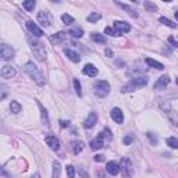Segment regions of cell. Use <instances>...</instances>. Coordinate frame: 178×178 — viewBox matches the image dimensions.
<instances>
[{"label": "cell", "instance_id": "obj_6", "mask_svg": "<svg viewBox=\"0 0 178 178\" xmlns=\"http://www.w3.org/2000/svg\"><path fill=\"white\" fill-rule=\"evenodd\" d=\"M38 22H40V25L44 26V28L52 25V16H50L49 11H46V10L39 11V14H38Z\"/></svg>", "mask_w": 178, "mask_h": 178}, {"label": "cell", "instance_id": "obj_33", "mask_svg": "<svg viewBox=\"0 0 178 178\" xmlns=\"http://www.w3.org/2000/svg\"><path fill=\"white\" fill-rule=\"evenodd\" d=\"M143 6H145V8H146L148 11H157V6L153 4V3H150V2H145Z\"/></svg>", "mask_w": 178, "mask_h": 178}, {"label": "cell", "instance_id": "obj_3", "mask_svg": "<svg viewBox=\"0 0 178 178\" xmlns=\"http://www.w3.org/2000/svg\"><path fill=\"white\" fill-rule=\"evenodd\" d=\"M29 46H31V50L34 52L35 57L38 60L43 61L46 59V49H44V44L39 40H29Z\"/></svg>", "mask_w": 178, "mask_h": 178}, {"label": "cell", "instance_id": "obj_2", "mask_svg": "<svg viewBox=\"0 0 178 178\" xmlns=\"http://www.w3.org/2000/svg\"><path fill=\"white\" fill-rule=\"evenodd\" d=\"M148 82H149V78H148L146 75L134 77V78L131 79V82L121 89V92H131V91H135L136 88H143V87H146L148 85Z\"/></svg>", "mask_w": 178, "mask_h": 178}, {"label": "cell", "instance_id": "obj_1", "mask_svg": "<svg viewBox=\"0 0 178 178\" xmlns=\"http://www.w3.org/2000/svg\"><path fill=\"white\" fill-rule=\"evenodd\" d=\"M24 70H25V73L28 74L29 77H31L32 79H34L35 82H36L39 87H43L44 85V78H43V74L39 71V68L35 66L32 61H29V63L25 64V67H24Z\"/></svg>", "mask_w": 178, "mask_h": 178}, {"label": "cell", "instance_id": "obj_20", "mask_svg": "<svg viewBox=\"0 0 178 178\" xmlns=\"http://www.w3.org/2000/svg\"><path fill=\"white\" fill-rule=\"evenodd\" d=\"M50 40H52L54 44H59V43H63L64 40H66V34L64 32H59V34L53 35V36H50Z\"/></svg>", "mask_w": 178, "mask_h": 178}, {"label": "cell", "instance_id": "obj_5", "mask_svg": "<svg viewBox=\"0 0 178 178\" xmlns=\"http://www.w3.org/2000/svg\"><path fill=\"white\" fill-rule=\"evenodd\" d=\"M14 54H16V52H14V49L11 46H8V44H0V59L2 60H11V59L14 57Z\"/></svg>", "mask_w": 178, "mask_h": 178}, {"label": "cell", "instance_id": "obj_42", "mask_svg": "<svg viewBox=\"0 0 178 178\" xmlns=\"http://www.w3.org/2000/svg\"><path fill=\"white\" fill-rule=\"evenodd\" d=\"M60 125H61V127H68V125H70V121H64V120H61V121H60Z\"/></svg>", "mask_w": 178, "mask_h": 178}, {"label": "cell", "instance_id": "obj_19", "mask_svg": "<svg viewBox=\"0 0 178 178\" xmlns=\"http://www.w3.org/2000/svg\"><path fill=\"white\" fill-rule=\"evenodd\" d=\"M64 53H66V56L68 59H70L71 61H74V63H78L79 60H81V57H79V54L77 52H74V50H70V49H66L64 50Z\"/></svg>", "mask_w": 178, "mask_h": 178}, {"label": "cell", "instance_id": "obj_31", "mask_svg": "<svg viewBox=\"0 0 178 178\" xmlns=\"http://www.w3.org/2000/svg\"><path fill=\"white\" fill-rule=\"evenodd\" d=\"M59 176H60V163L54 162L53 163V177L57 178Z\"/></svg>", "mask_w": 178, "mask_h": 178}, {"label": "cell", "instance_id": "obj_30", "mask_svg": "<svg viewBox=\"0 0 178 178\" xmlns=\"http://www.w3.org/2000/svg\"><path fill=\"white\" fill-rule=\"evenodd\" d=\"M118 4H120L121 7L124 8V10H127V13H128L131 17H138V13H136V11L134 10V8L129 7V6H127V4H121V3H118Z\"/></svg>", "mask_w": 178, "mask_h": 178}, {"label": "cell", "instance_id": "obj_36", "mask_svg": "<svg viewBox=\"0 0 178 178\" xmlns=\"http://www.w3.org/2000/svg\"><path fill=\"white\" fill-rule=\"evenodd\" d=\"M67 176L70 178H73L74 176H75V168H74V166H67Z\"/></svg>", "mask_w": 178, "mask_h": 178}, {"label": "cell", "instance_id": "obj_38", "mask_svg": "<svg viewBox=\"0 0 178 178\" xmlns=\"http://www.w3.org/2000/svg\"><path fill=\"white\" fill-rule=\"evenodd\" d=\"M132 139H134V136L132 135H127L125 138L123 139V142H124V145H129L132 142Z\"/></svg>", "mask_w": 178, "mask_h": 178}, {"label": "cell", "instance_id": "obj_35", "mask_svg": "<svg viewBox=\"0 0 178 178\" xmlns=\"http://www.w3.org/2000/svg\"><path fill=\"white\" fill-rule=\"evenodd\" d=\"M105 34H107V35H110V36H120L121 34H118L115 29H111L110 26H107V28L105 29Z\"/></svg>", "mask_w": 178, "mask_h": 178}, {"label": "cell", "instance_id": "obj_21", "mask_svg": "<svg viewBox=\"0 0 178 178\" xmlns=\"http://www.w3.org/2000/svg\"><path fill=\"white\" fill-rule=\"evenodd\" d=\"M145 61H146V64H148V66H150V67L156 68V70H164V66H163L162 63H159V61L153 60V59H150V57L145 59Z\"/></svg>", "mask_w": 178, "mask_h": 178}, {"label": "cell", "instance_id": "obj_16", "mask_svg": "<svg viewBox=\"0 0 178 178\" xmlns=\"http://www.w3.org/2000/svg\"><path fill=\"white\" fill-rule=\"evenodd\" d=\"M170 84V77L168 75H162L159 78V81L155 84V89H162V88H167V85Z\"/></svg>", "mask_w": 178, "mask_h": 178}, {"label": "cell", "instance_id": "obj_8", "mask_svg": "<svg viewBox=\"0 0 178 178\" xmlns=\"http://www.w3.org/2000/svg\"><path fill=\"white\" fill-rule=\"evenodd\" d=\"M103 138H105V135L99 132V135H97L95 139H92L91 143H89L91 149H92V150H99V149H102V148H103Z\"/></svg>", "mask_w": 178, "mask_h": 178}, {"label": "cell", "instance_id": "obj_26", "mask_svg": "<svg viewBox=\"0 0 178 178\" xmlns=\"http://www.w3.org/2000/svg\"><path fill=\"white\" fill-rule=\"evenodd\" d=\"M8 95V87L6 84H0V100H3Z\"/></svg>", "mask_w": 178, "mask_h": 178}, {"label": "cell", "instance_id": "obj_13", "mask_svg": "<svg viewBox=\"0 0 178 178\" xmlns=\"http://www.w3.org/2000/svg\"><path fill=\"white\" fill-rule=\"evenodd\" d=\"M110 114H111V118L114 120V123L123 124V121H124V114H123V111H121L118 107H114V109H113Z\"/></svg>", "mask_w": 178, "mask_h": 178}, {"label": "cell", "instance_id": "obj_4", "mask_svg": "<svg viewBox=\"0 0 178 178\" xmlns=\"http://www.w3.org/2000/svg\"><path fill=\"white\" fill-rule=\"evenodd\" d=\"M95 95H96L97 97H106L109 95V92H110V84H109L107 81H97L96 84H95Z\"/></svg>", "mask_w": 178, "mask_h": 178}, {"label": "cell", "instance_id": "obj_14", "mask_svg": "<svg viewBox=\"0 0 178 178\" xmlns=\"http://www.w3.org/2000/svg\"><path fill=\"white\" fill-rule=\"evenodd\" d=\"M106 171H107L110 176H117V174L120 173V166L115 162H109L107 164H106Z\"/></svg>", "mask_w": 178, "mask_h": 178}, {"label": "cell", "instance_id": "obj_23", "mask_svg": "<svg viewBox=\"0 0 178 178\" xmlns=\"http://www.w3.org/2000/svg\"><path fill=\"white\" fill-rule=\"evenodd\" d=\"M68 34H70L71 36H74V38H82L84 36V31H82L81 28H71L70 31H68Z\"/></svg>", "mask_w": 178, "mask_h": 178}, {"label": "cell", "instance_id": "obj_11", "mask_svg": "<svg viewBox=\"0 0 178 178\" xmlns=\"http://www.w3.org/2000/svg\"><path fill=\"white\" fill-rule=\"evenodd\" d=\"M44 141H46V143L49 145V148L52 150H59V149H60V141H59L56 136L49 135V136H46V138H44Z\"/></svg>", "mask_w": 178, "mask_h": 178}, {"label": "cell", "instance_id": "obj_27", "mask_svg": "<svg viewBox=\"0 0 178 178\" xmlns=\"http://www.w3.org/2000/svg\"><path fill=\"white\" fill-rule=\"evenodd\" d=\"M10 110L13 111L14 114H17V113L21 111V105H20L18 102H16V100H14V102L10 103Z\"/></svg>", "mask_w": 178, "mask_h": 178}, {"label": "cell", "instance_id": "obj_10", "mask_svg": "<svg viewBox=\"0 0 178 178\" xmlns=\"http://www.w3.org/2000/svg\"><path fill=\"white\" fill-rule=\"evenodd\" d=\"M114 29L118 34H127V32L131 31V26H129V24L124 21H114Z\"/></svg>", "mask_w": 178, "mask_h": 178}, {"label": "cell", "instance_id": "obj_46", "mask_svg": "<svg viewBox=\"0 0 178 178\" xmlns=\"http://www.w3.org/2000/svg\"><path fill=\"white\" fill-rule=\"evenodd\" d=\"M163 2H173V0H163Z\"/></svg>", "mask_w": 178, "mask_h": 178}, {"label": "cell", "instance_id": "obj_12", "mask_svg": "<svg viewBox=\"0 0 178 178\" xmlns=\"http://www.w3.org/2000/svg\"><path fill=\"white\" fill-rule=\"evenodd\" d=\"M16 74H17L16 68L11 67V66H4L2 68V77L3 78L10 79V78H13V77H16Z\"/></svg>", "mask_w": 178, "mask_h": 178}, {"label": "cell", "instance_id": "obj_40", "mask_svg": "<svg viewBox=\"0 0 178 178\" xmlns=\"http://www.w3.org/2000/svg\"><path fill=\"white\" fill-rule=\"evenodd\" d=\"M168 42H170L171 44H173V46H176V47L178 46V43H177V40H176V39H174V38H173V36H170V38H168Z\"/></svg>", "mask_w": 178, "mask_h": 178}, {"label": "cell", "instance_id": "obj_44", "mask_svg": "<svg viewBox=\"0 0 178 178\" xmlns=\"http://www.w3.org/2000/svg\"><path fill=\"white\" fill-rule=\"evenodd\" d=\"M106 56H107V57H111V56H113V50L106 49Z\"/></svg>", "mask_w": 178, "mask_h": 178}, {"label": "cell", "instance_id": "obj_22", "mask_svg": "<svg viewBox=\"0 0 178 178\" xmlns=\"http://www.w3.org/2000/svg\"><path fill=\"white\" fill-rule=\"evenodd\" d=\"M35 4H36V2H35V0H24V3H22L24 8H25L26 11H34Z\"/></svg>", "mask_w": 178, "mask_h": 178}, {"label": "cell", "instance_id": "obj_18", "mask_svg": "<svg viewBox=\"0 0 178 178\" xmlns=\"http://www.w3.org/2000/svg\"><path fill=\"white\" fill-rule=\"evenodd\" d=\"M82 149H84V142H82V141H74V142H71V150H73L74 155H78V153H81Z\"/></svg>", "mask_w": 178, "mask_h": 178}, {"label": "cell", "instance_id": "obj_7", "mask_svg": "<svg viewBox=\"0 0 178 178\" xmlns=\"http://www.w3.org/2000/svg\"><path fill=\"white\" fill-rule=\"evenodd\" d=\"M120 170L123 171V176H125V177L132 176V163H131V160L127 159V157L121 159V163H120Z\"/></svg>", "mask_w": 178, "mask_h": 178}, {"label": "cell", "instance_id": "obj_45", "mask_svg": "<svg viewBox=\"0 0 178 178\" xmlns=\"http://www.w3.org/2000/svg\"><path fill=\"white\" fill-rule=\"evenodd\" d=\"M131 2H134V3H138V0H131Z\"/></svg>", "mask_w": 178, "mask_h": 178}, {"label": "cell", "instance_id": "obj_43", "mask_svg": "<svg viewBox=\"0 0 178 178\" xmlns=\"http://www.w3.org/2000/svg\"><path fill=\"white\" fill-rule=\"evenodd\" d=\"M148 136H149V138L152 139V142H153V143H156V142H157V138H155V136L152 135V132H149V134H148Z\"/></svg>", "mask_w": 178, "mask_h": 178}, {"label": "cell", "instance_id": "obj_39", "mask_svg": "<svg viewBox=\"0 0 178 178\" xmlns=\"http://www.w3.org/2000/svg\"><path fill=\"white\" fill-rule=\"evenodd\" d=\"M95 162H105V156L96 155V156H95Z\"/></svg>", "mask_w": 178, "mask_h": 178}, {"label": "cell", "instance_id": "obj_25", "mask_svg": "<svg viewBox=\"0 0 178 178\" xmlns=\"http://www.w3.org/2000/svg\"><path fill=\"white\" fill-rule=\"evenodd\" d=\"M92 39H93L95 42H97V43H106L107 42L106 36H103V35H100V34H92Z\"/></svg>", "mask_w": 178, "mask_h": 178}, {"label": "cell", "instance_id": "obj_37", "mask_svg": "<svg viewBox=\"0 0 178 178\" xmlns=\"http://www.w3.org/2000/svg\"><path fill=\"white\" fill-rule=\"evenodd\" d=\"M39 107H40V111H42V118H43V121H44V123H46V124H49V120H47L46 110H44V109H43V106L40 105V103H39Z\"/></svg>", "mask_w": 178, "mask_h": 178}, {"label": "cell", "instance_id": "obj_28", "mask_svg": "<svg viewBox=\"0 0 178 178\" xmlns=\"http://www.w3.org/2000/svg\"><path fill=\"white\" fill-rule=\"evenodd\" d=\"M162 24H164V25H167V26H170V28H177V24L176 22H173L171 20H168V18H166V17H160V20H159Z\"/></svg>", "mask_w": 178, "mask_h": 178}, {"label": "cell", "instance_id": "obj_34", "mask_svg": "<svg viewBox=\"0 0 178 178\" xmlns=\"http://www.w3.org/2000/svg\"><path fill=\"white\" fill-rule=\"evenodd\" d=\"M74 88H75V92L78 96H82V91H81V82L78 79H74Z\"/></svg>", "mask_w": 178, "mask_h": 178}, {"label": "cell", "instance_id": "obj_9", "mask_svg": "<svg viewBox=\"0 0 178 178\" xmlns=\"http://www.w3.org/2000/svg\"><path fill=\"white\" fill-rule=\"evenodd\" d=\"M26 28H28L29 32H31L34 36H36V38H40L43 35V31L34 21H26Z\"/></svg>", "mask_w": 178, "mask_h": 178}, {"label": "cell", "instance_id": "obj_47", "mask_svg": "<svg viewBox=\"0 0 178 178\" xmlns=\"http://www.w3.org/2000/svg\"><path fill=\"white\" fill-rule=\"evenodd\" d=\"M52 2H60V0H52Z\"/></svg>", "mask_w": 178, "mask_h": 178}, {"label": "cell", "instance_id": "obj_32", "mask_svg": "<svg viewBox=\"0 0 178 178\" xmlns=\"http://www.w3.org/2000/svg\"><path fill=\"white\" fill-rule=\"evenodd\" d=\"M61 21L66 24V25H70V24L74 22V18L70 16V14H63V16H61Z\"/></svg>", "mask_w": 178, "mask_h": 178}, {"label": "cell", "instance_id": "obj_29", "mask_svg": "<svg viewBox=\"0 0 178 178\" xmlns=\"http://www.w3.org/2000/svg\"><path fill=\"white\" fill-rule=\"evenodd\" d=\"M100 18H102V16H100L99 13H96V11H93V13H92V14H89L87 20H88L89 22H96V21H99Z\"/></svg>", "mask_w": 178, "mask_h": 178}, {"label": "cell", "instance_id": "obj_24", "mask_svg": "<svg viewBox=\"0 0 178 178\" xmlns=\"http://www.w3.org/2000/svg\"><path fill=\"white\" fill-rule=\"evenodd\" d=\"M166 142H167L168 146H171L173 149H177L178 148V139L176 138V136H170V138L166 139Z\"/></svg>", "mask_w": 178, "mask_h": 178}, {"label": "cell", "instance_id": "obj_41", "mask_svg": "<svg viewBox=\"0 0 178 178\" xmlns=\"http://www.w3.org/2000/svg\"><path fill=\"white\" fill-rule=\"evenodd\" d=\"M103 135H105V136H106V138H107V139H111V132L109 131L107 128L105 129V134H103Z\"/></svg>", "mask_w": 178, "mask_h": 178}, {"label": "cell", "instance_id": "obj_15", "mask_svg": "<svg viewBox=\"0 0 178 178\" xmlns=\"http://www.w3.org/2000/svg\"><path fill=\"white\" fill-rule=\"evenodd\" d=\"M97 123V115H96V113H89V115L87 117V120H85V124H84V127L85 128H92V127H95V124Z\"/></svg>", "mask_w": 178, "mask_h": 178}, {"label": "cell", "instance_id": "obj_17", "mask_svg": "<svg viewBox=\"0 0 178 178\" xmlns=\"http://www.w3.org/2000/svg\"><path fill=\"white\" fill-rule=\"evenodd\" d=\"M82 73L88 77H96L97 74H99V71H97V68L95 67L93 64H87V66L84 67V70H82Z\"/></svg>", "mask_w": 178, "mask_h": 178}]
</instances>
